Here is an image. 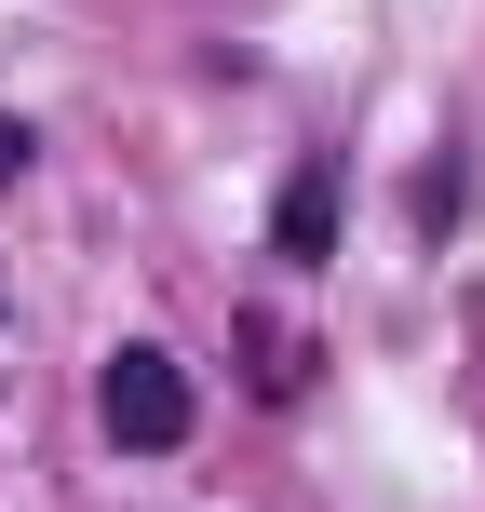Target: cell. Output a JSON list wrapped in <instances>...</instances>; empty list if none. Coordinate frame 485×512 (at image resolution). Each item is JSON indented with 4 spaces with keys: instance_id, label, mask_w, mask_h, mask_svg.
<instances>
[{
    "instance_id": "1",
    "label": "cell",
    "mask_w": 485,
    "mask_h": 512,
    "mask_svg": "<svg viewBox=\"0 0 485 512\" xmlns=\"http://www.w3.org/2000/svg\"><path fill=\"white\" fill-rule=\"evenodd\" d=\"M95 418L122 459H162V445H189V364L162 351V337H122V351L95 364Z\"/></svg>"
},
{
    "instance_id": "2",
    "label": "cell",
    "mask_w": 485,
    "mask_h": 512,
    "mask_svg": "<svg viewBox=\"0 0 485 512\" xmlns=\"http://www.w3.org/2000/svg\"><path fill=\"white\" fill-rule=\"evenodd\" d=\"M324 243H337V176L310 162V176L283 189V256H324Z\"/></svg>"
},
{
    "instance_id": "3",
    "label": "cell",
    "mask_w": 485,
    "mask_h": 512,
    "mask_svg": "<svg viewBox=\"0 0 485 512\" xmlns=\"http://www.w3.org/2000/svg\"><path fill=\"white\" fill-rule=\"evenodd\" d=\"M27 149H41V135H27V122H14V108H0V189H14V176H27Z\"/></svg>"
}]
</instances>
